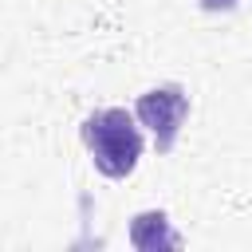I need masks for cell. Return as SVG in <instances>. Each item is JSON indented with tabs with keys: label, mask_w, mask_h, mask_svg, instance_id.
Segmentation results:
<instances>
[{
	"label": "cell",
	"mask_w": 252,
	"mask_h": 252,
	"mask_svg": "<svg viewBox=\"0 0 252 252\" xmlns=\"http://www.w3.org/2000/svg\"><path fill=\"white\" fill-rule=\"evenodd\" d=\"M130 244H134L138 252H158V248H177L181 236L169 228V217H165V213L150 209V213H138V217L130 220Z\"/></svg>",
	"instance_id": "obj_3"
},
{
	"label": "cell",
	"mask_w": 252,
	"mask_h": 252,
	"mask_svg": "<svg viewBox=\"0 0 252 252\" xmlns=\"http://www.w3.org/2000/svg\"><path fill=\"white\" fill-rule=\"evenodd\" d=\"M83 146L102 177H130L142 158V122L126 106H102L83 122Z\"/></svg>",
	"instance_id": "obj_1"
},
{
	"label": "cell",
	"mask_w": 252,
	"mask_h": 252,
	"mask_svg": "<svg viewBox=\"0 0 252 252\" xmlns=\"http://www.w3.org/2000/svg\"><path fill=\"white\" fill-rule=\"evenodd\" d=\"M134 114L138 122L154 134V146L158 154H169L185 118H189V94L181 83H161V87H150L146 94H138L134 102Z\"/></svg>",
	"instance_id": "obj_2"
},
{
	"label": "cell",
	"mask_w": 252,
	"mask_h": 252,
	"mask_svg": "<svg viewBox=\"0 0 252 252\" xmlns=\"http://www.w3.org/2000/svg\"><path fill=\"white\" fill-rule=\"evenodd\" d=\"M240 0H197V8L201 12H232Z\"/></svg>",
	"instance_id": "obj_4"
}]
</instances>
